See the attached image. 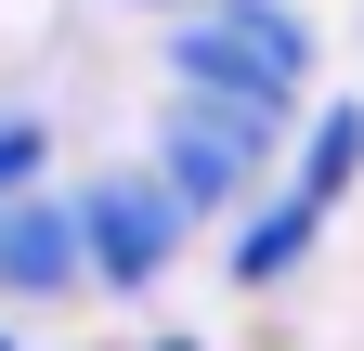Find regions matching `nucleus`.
<instances>
[{
	"instance_id": "1",
	"label": "nucleus",
	"mask_w": 364,
	"mask_h": 351,
	"mask_svg": "<svg viewBox=\"0 0 364 351\" xmlns=\"http://www.w3.org/2000/svg\"><path fill=\"white\" fill-rule=\"evenodd\" d=\"M169 78L196 104H247V117L287 130L299 78H312V26L287 14V0H208V14L169 26Z\"/></svg>"
},
{
	"instance_id": "2",
	"label": "nucleus",
	"mask_w": 364,
	"mask_h": 351,
	"mask_svg": "<svg viewBox=\"0 0 364 351\" xmlns=\"http://www.w3.org/2000/svg\"><path fill=\"white\" fill-rule=\"evenodd\" d=\"M260 169H273V117H247V104H196V92L169 104V130H156V183L196 208V222L247 208Z\"/></svg>"
},
{
	"instance_id": "3",
	"label": "nucleus",
	"mask_w": 364,
	"mask_h": 351,
	"mask_svg": "<svg viewBox=\"0 0 364 351\" xmlns=\"http://www.w3.org/2000/svg\"><path fill=\"white\" fill-rule=\"evenodd\" d=\"M182 234H196V208H182L156 169H117V183H91V195H78V247H91V274H105L117 299H130V286H156L169 260H182Z\"/></svg>"
},
{
	"instance_id": "4",
	"label": "nucleus",
	"mask_w": 364,
	"mask_h": 351,
	"mask_svg": "<svg viewBox=\"0 0 364 351\" xmlns=\"http://www.w3.org/2000/svg\"><path fill=\"white\" fill-rule=\"evenodd\" d=\"M78 274H91V247H78L65 195H14L0 208V299H65Z\"/></svg>"
},
{
	"instance_id": "5",
	"label": "nucleus",
	"mask_w": 364,
	"mask_h": 351,
	"mask_svg": "<svg viewBox=\"0 0 364 351\" xmlns=\"http://www.w3.org/2000/svg\"><path fill=\"white\" fill-rule=\"evenodd\" d=\"M312 234H326V208H312V195H273L260 222L235 234V286H287L299 260H312Z\"/></svg>"
},
{
	"instance_id": "6",
	"label": "nucleus",
	"mask_w": 364,
	"mask_h": 351,
	"mask_svg": "<svg viewBox=\"0 0 364 351\" xmlns=\"http://www.w3.org/2000/svg\"><path fill=\"white\" fill-rule=\"evenodd\" d=\"M351 169H364V104H326V117H312V144H299V183H287V195L338 208V195H351Z\"/></svg>"
},
{
	"instance_id": "7",
	"label": "nucleus",
	"mask_w": 364,
	"mask_h": 351,
	"mask_svg": "<svg viewBox=\"0 0 364 351\" xmlns=\"http://www.w3.org/2000/svg\"><path fill=\"white\" fill-rule=\"evenodd\" d=\"M39 156H53V130H39V117H0V208L39 183Z\"/></svg>"
},
{
	"instance_id": "8",
	"label": "nucleus",
	"mask_w": 364,
	"mask_h": 351,
	"mask_svg": "<svg viewBox=\"0 0 364 351\" xmlns=\"http://www.w3.org/2000/svg\"><path fill=\"white\" fill-rule=\"evenodd\" d=\"M144 14H169V26H182V14H208V0H144Z\"/></svg>"
},
{
	"instance_id": "9",
	"label": "nucleus",
	"mask_w": 364,
	"mask_h": 351,
	"mask_svg": "<svg viewBox=\"0 0 364 351\" xmlns=\"http://www.w3.org/2000/svg\"><path fill=\"white\" fill-rule=\"evenodd\" d=\"M156 351H196V338H156Z\"/></svg>"
},
{
	"instance_id": "10",
	"label": "nucleus",
	"mask_w": 364,
	"mask_h": 351,
	"mask_svg": "<svg viewBox=\"0 0 364 351\" xmlns=\"http://www.w3.org/2000/svg\"><path fill=\"white\" fill-rule=\"evenodd\" d=\"M0 351H14V338H0Z\"/></svg>"
}]
</instances>
